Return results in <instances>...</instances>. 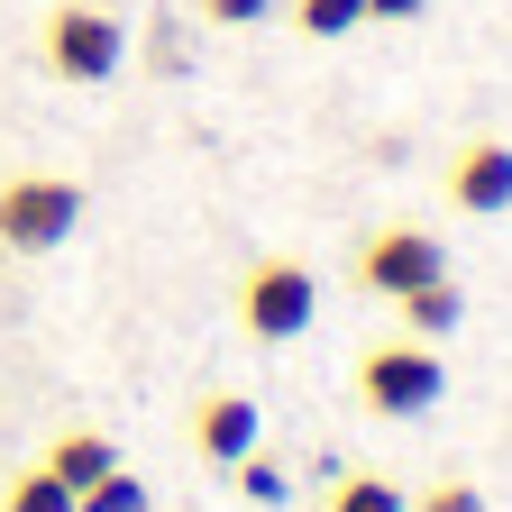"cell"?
Segmentation results:
<instances>
[{
  "label": "cell",
  "mask_w": 512,
  "mask_h": 512,
  "mask_svg": "<svg viewBox=\"0 0 512 512\" xmlns=\"http://www.w3.org/2000/svg\"><path fill=\"white\" fill-rule=\"evenodd\" d=\"M238 494H247V503H284L293 485H284V467H275V458H256V448H247V458H238Z\"/></svg>",
  "instance_id": "cell-14"
},
{
  "label": "cell",
  "mask_w": 512,
  "mask_h": 512,
  "mask_svg": "<svg viewBox=\"0 0 512 512\" xmlns=\"http://www.w3.org/2000/svg\"><path fill=\"white\" fill-rule=\"evenodd\" d=\"M430 0H366V19H421Z\"/></svg>",
  "instance_id": "cell-17"
},
{
  "label": "cell",
  "mask_w": 512,
  "mask_h": 512,
  "mask_svg": "<svg viewBox=\"0 0 512 512\" xmlns=\"http://www.w3.org/2000/svg\"><path fill=\"white\" fill-rule=\"evenodd\" d=\"M394 311H403V339H448V330H458V284H448V275H430V284H412V293H394Z\"/></svg>",
  "instance_id": "cell-8"
},
{
  "label": "cell",
  "mask_w": 512,
  "mask_h": 512,
  "mask_svg": "<svg viewBox=\"0 0 512 512\" xmlns=\"http://www.w3.org/2000/svg\"><path fill=\"white\" fill-rule=\"evenodd\" d=\"M74 512H147V485L128 476V467H110V476H92V485L74 494Z\"/></svg>",
  "instance_id": "cell-11"
},
{
  "label": "cell",
  "mask_w": 512,
  "mask_h": 512,
  "mask_svg": "<svg viewBox=\"0 0 512 512\" xmlns=\"http://www.w3.org/2000/svg\"><path fill=\"white\" fill-rule=\"evenodd\" d=\"M421 512H485V494H476L467 476H439V485L421 494Z\"/></svg>",
  "instance_id": "cell-15"
},
{
  "label": "cell",
  "mask_w": 512,
  "mask_h": 512,
  "mask_svg": "<svg viewBox=\"0 0 512 512\" xmlns=\"http://www.w3.org/2000/svg\"><path fill=\"white\" fill-rule=\"evenodd\" d=\"M366 19V0H293V28L302 37H348Z\"/></svg>",
  "instance_id": "cell-13"
},
{
  "label": "cell",
  "mask_w": 512,
  "mask_h": 512,
  "mask_svg": "<svg viewBox=\"0 0 512 512\" xmlns=\"http://www.w3.org/2000/svg\"><path fill=\"white\" fill-rule=\"evenodd\" d=\"M0 512H74V485H64V476H46V467H28V476H10Z\"/></svg>",
  "instance_id": "cell-10"
},
{
  "label": "cell",
  "mask_w": 512,
  "mask_h": 512,
  "mask_svg": "<svg viewBox=\"0 0 512 512\" xmlns=\"http://www.w3.org/2000/svg\"><path fill=\"white\" fill-rule=\"evenodd\" d=\"M439 266H448V256H439V238H430V229H412V220L375 229V238L357 247V284H366V293H384V302H394V293H412V284H430Z\"/></svg>",
  "instance_id": "cell-5"
},
{
  "label": "cell",
  "mask_w": 512,
  "mask_h": 512,
  "mask_svg": "<svg viewBox=\"0 0 512 512\" xmlns=\"http://www.w3.org/2000/svg\"><path fill=\"white\" fill-rule=\"evenodd\" d=\"M330 512H412V503H403L394 476H348V485L330 494Z\"/></svg>",
  "instance_id": "cell-12"
},
{
  "label": "cell",
  "mask_w": 512,
  "mask_h": 512,
  "mask_svg": "<svg viewBox=\"0 0 512 512\" xmlns=\"http://www.w3.org/2000/svg\"><path fill=\"white\" fill-rule=\"evenodd\" d=\"M448 202L476 211V220L512 211V147H503V138H467L458 165H448Z\"/></svg>",
  "instance_id": "cell-6"
},
{
  "label": "cell",
  "mask_w": 512,
  "mask_h": 512,
  "mask_svg": "<svg viewBox=\"0 0 512 512\" xmlns=\"http://www.w3.org/2000/svg\"><path fill=\"white\" fill-rule=\"evenodd\" d=\"M439 394H448V375H439V357H430L421 339H384V348L357 357V403H366L375 421L439 412Z\"/></svg>",
  "instance_id": "cell-1"
},
{
  "label": "cell",
  "mask_w": 512,
  "mask_h": 512,
  "mask_svg": "<svg viewBox=\"0 0 512 512\" xmlns=\"http://www.w3.org/2000/svg\"><path fill=\"white\" fill-rule=\"evenodd\" d=\"M119 55H128V28L101 10V0H64V10L46 19V64L64 83H110Z\"/></svg>",
  "instance_id": "cell-4"
},
{
  "label": "cell",
  "mask_w": 512,
  "mask_h": 512,
  "mask_svg": "<svg viewBox=\"0 0 512 512\" xmlns=\"http://www.w3.org/2000/svg\"><path fill=\"white\" fill-rule=\"evenodd\" d=\"M192 448H202L211 467H238L256 448V403L247 394H202L192 403Z\"/></svg>",
  "instance_id": "cell-7"
},
{
  "label": "cell",
  "mask_w": 512,
  "mask_h": 512,
  "mask_svg": "<svg viewBox=\"0 0 512 512\" xmlns=\"http://www.w3.org/2000/svg\"><path fill=\"white\" fill-rule=\"evenodd\" d=\"M266 10H275V0H202L211 28H247V19H266Z\"/></svg>",
  "instance_id": "cell-16"
},
{
  "label": "cell",
  "mask_w": 512,
  "mask_h": 512,
  "mask_svg": "<svg viewBox=\"0 0 512 512\" xmlns=\"http://www.w3.org/2000/svg\"><path fill=\"white\" fill-rule=\"evenodd\" d=\"M74 220H83V192L64 174H10V183H0V247H10V256L64 247Z\"/></svg>",
  "instance_id": "cell-2"
},
{
  "label": "cell",
  "mask_w": 512,
  "mask_h": 512,
  "mask_svg": "<svg viewBox=\"0 0 512 512\" xmlns=\"http://www.w3.org/2000/svg\"><path fill=\"white\" fill-rule=\"evenodd\" d=\"M311 311H320V284L302 256H256L247 284H238V320H247V339H302L311 330Z\"/></svg>",
  "instance_id": "cell-3"
},
{
  "label": "cell",
  "mask_w": 512,
  "mask_h": 512,
  "mask_svg": "<svg viewBox=\"0 0 512 512\" xmlns=\"http://www.w3.org/2000/svg\"><path fill=\"white\" fill-rule=\"evenodd\" d=\"M110 467H119V458H110V439H101V430H64V439L46 448V476H64L74 494H83L92 476H110Z\"/></svg>",
  "instance_id": "cell-9"
}]
</instances>
